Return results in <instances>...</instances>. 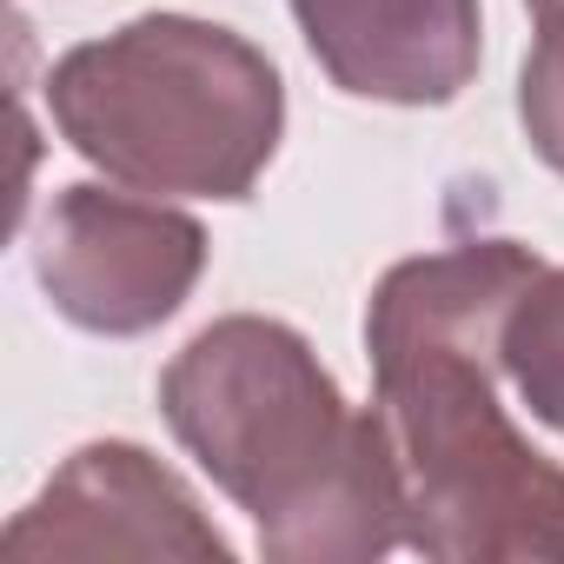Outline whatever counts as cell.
I'll list each match as a JSON object with an SVG mask.
<instances>
[{"instance_id":"obj_1","label":"cell","mask_w":564,"mask_h":564,"mask_svg":"<svg viewBox=\"0 0 564 564\" xmlns=\"http://www.w3.org/2000/svg\"><path fill=\"white\" fill-rule=\"evenodd\" d=\"M544 272L518 239L399 259L366 306L372 412L392 438L405 544L438 564H564V465L498 405V333Z\"/></svg>"},{"instance_id":"obj_2","label":"cell","mask_w":564,"mask_h":564,"mask_svg":"<svg viewBox=\"0 0 564 564\" xmlns=\"http://www.w3.org/2000/svg\"><path fill=\"white\" fill-rule=\"evenodd\" d=\"M160 412L252 518L272 564H372L405 544L392 438L286 319L232 313L160 372Z\"/></svg>"},{"instance_id":"obj_3","label":"cell","mask_w":564,"mask_h":564,"mask_svg":"<svg viewBox=\"0 0 564 564\" xmlns=\"http://www.w3.org/2000/svg\"><path fill=\"white\" fill-rule=\"evenodd\" d=\"M61 140L160 199H246L286 133L279 67L199 14H140L47 67Z\"/></svg>"},{"instance_id":"obj_4","label":"cell","mask_w":564,"mask_h":564,"mask_svg":"<svg viewBox=\"0 0 564 564\" xmlns=\"http://www.w3.org/2000/svg\"><path fill=\"white\" fill-rule=\"evenodd\" d=\"M34 279L54 313L100 339H140L166 326L206 272V226L160 193L61 186L34 219Z\"/></svg>"},{"instance_id":"obj_5","label":"cell","mask_w":564,"mask_h":564,"mask_svg":"<svg viewBox=\"0 0 564 564\" xmlns=\"http://www.w3.org/2000/svg\"><path fill=\"white\" fill-rule=\"evenodd\" d=\"M8 564H54V557H193L232 564V544L206 524L199 498L133 438L80 445L41 498L0 531Z\"/></svg>"},{"instance_id":"obj_6","label":"cell","mask_w":564,"mask_h":564,"mask_svg":"<svg viewBox=\"0 0 564 564\" xmlns=\"http://www.w3.org/2000/svg\"><path fill=\"white\" fill-rule=\"evenodd\" d=\"M293 21L352 100L452 107L478 80V0H293Z\"/></svg>"},{"instance_id":"obj_7","label":"cell","mask_w":564,"mask_h":564,"mask_svg":"<svg viewBox=\"0 0 564 564\" xmlns=\"http://www.w3.org/2000/svg\"><path fill=\"white\" fill-rule=\"evenodd\" d=\"M498 352H505V379L518 386L524 412L564 432V265H544L511 300Z\"/></svg>"},{"instance_id":"obj_8","label":"cell","mask_w":564,"mask_h":564,"mask_svg":"<svg viewBox=\"0 0 564 564\" xmlns=\"http://www.w3.org/2000/svg\"><path fill=\"white\" fill-rule=\"evenodd\" d=\"M518 120H524L531 153L564 180V14L538 21V41L518 74Z\"/></svg>"},{"instance_id":"obj_9","label":"cell","mask_w":564,"mask_h":564,"mask_svg":"<svg viewBox=\"0 0 564 564\" xmlns=\"http://www.w3.org/2000/svg\"><path fill=\"white\" fill-rule=\"evenodd\" d=\"M524 8H531L538 21H557V14H564V0H524Z\"/></svg>"}]
</instances>
